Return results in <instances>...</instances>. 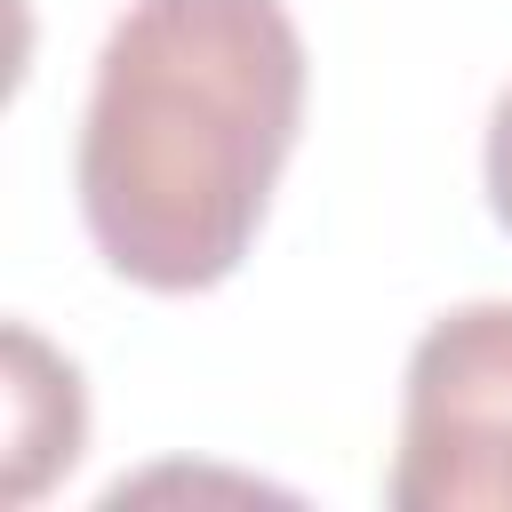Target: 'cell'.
I'll return each instance as SVG.
<instances>
[{
    "instance_id": "cell-1",
    "label": "cell",
    "mask_w": 512,
    "mask_h": 512,
    "mask_svg": "<svg viewBox=\"0 0 512 512\" xmlns=\"http://www.w3.org/2000/svg\"><path fill=\"white\" fill-rule=\"evenodd\" d=\"M304 80L288 0H128L72 144L96 256L152 296L232 280L296 152Z\"/></svg>"
},
{
    "instance_id": "cell-2",
    "label": "cell",
    "mask_w": 512,
    "mask_h": 512,
    "mask_svg": "<svg viewBox=\"0 0 512 512\" xmlns=\"http://www.w3.org/2000/svg\"><path fill=\"white\" fill-rule=\"evenodd\" d=\"M392 512H512V296L448 304L400 376Z\"/></svg>"
},
{
    "instance_id": "cell-3",
    "label": "cell",
    "mask_w": 512,
    "mask_h": 512,
    "mask_svg": "<svg viewBox=\"0 0 512 512\" xmlns=\"http://www.w3.org/2000/svg\"><path fill=\"white\" fill-rule=\"evenodd\" d=\"M88 392L64 352H48L24 320H8V504H32L56 472L80 464Z\"/></svg>"
},
{
    "instance_id": "cell-4",
    "label": "cell",
    "mask_w": 512,
    "mask_h": 512,
    "mask_svg": "<svg viewBox=\"0 0 512 512\" xmlns=\"http://www.w3.org/2000/svg\"><path fill=\"white\" fill-rule=\"evenodd\" d=\"M480 176H488V208H496V224L512 232V80H504V88H496V104H488Z\"/></svg>"
}]
</instances>
